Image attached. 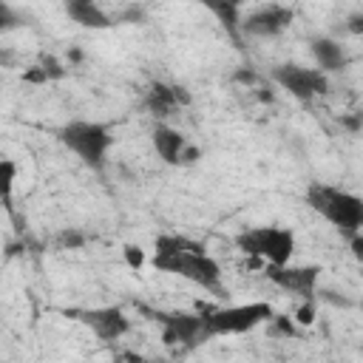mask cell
Here are the masks:
<instances>
[{
    "instance_id": "1",
    "label": "cell",
    "mask_w": 363,
    "mask_h": 363,
    "mask_svg": "<svg viewBox=\"0 0 363 363\" xmlns=\"http://www.w3.org/2000/svg\"><path fill=\"white\" fill-rule=\"evenodd\" d=\"M150 267L164 275L184 278L207 292H218L221 278H224L221 264L204 250V244H199L187 235H176V233H162L156 238Z\"/></svg>"
},
{
    "instance_id": "2",
    "label": "cell",
    "mask_w": 363,
    "mask_h": 363,
    "mask_svg": "<svg viewBox=\"0 0 363 363\" xmlns=\"http://www.w3.org/2000/svg\"><path fill=\"white\" fill-rule=\"evenodd\" d=\"M306 201H309V207L315 213H320L346 238H352V235H357L363 230V199L357 193L312 182L306 187Z\"/></svg>"
},
{
    "instance_id": "3",
    "label": "cell",
    "mask_w": 363,
    "mask_h": 363,
    "mask_svg": "<svg viewBox=\"0 0 363 363\" xmlns=\"http://www.w3.org/2000/svg\"><path fill=\"white\" fill-rule=\"evenodd\" d=\"M57 139L91 170H102L108 162V150L113 147L111 128L96 119H71L57 130Z\"/></svg>"
},
{
    "instance_id": "4",
    "label": "cell",
    "mask_w": 363,
    "mask_h": 363,
    "mask_svg": "<svg viewBox=\"0 0 363 363\" xmlns=\"http://www.w3.org/2000/svg\"><path fill=\"white\" fill-rule=\"evenodd\" d=\"M201 320L210 337H230V335H247L258 326H264L275 309L267 301H247V303H227V306H201Z\"/></svg>"
},
{
    "instance_id": "5",
    "label": "cell",
    "mask_w": 363,
    "mask_h": 363,
    "mask_svg": "<svg viewBox=\"0 0 363 363\" xmlns=\"http://www.w3.org/2000/svg\"><path fill=\"white\" fill-rule=\"evenodd\" d=\"M235 244L241 252L264 261L267 267L289 264L295 255V233L281 224H264V227H247L235 235Z\"/></svg>"
},
{
    "instance_id": "6",
    "label": "cell",
    "mask_w": 363,
    "mask_h": 363,
    "mask_svg": "<svg viewBox=\"0 0 363 363\" xmlns=\"http://www.w3.org/2000/svg\"><path fill=\"white\" fill-rule=\"evenodd\" d=\"M272 82L281 85L289 96L301 102H312L323 94H329V74H323L315 65H298V62H281L269 71Z\"/></svg>"
},
{
    "instance_id": "7",
    "label": "cell",
    "mask_w": 363,
    "mask_h": 363,
    "mask_svg": "<svg viewBox=\"0 0 363 363\" xmlns=\"http://www.w3.org/2000/svg\"><path fill=\"white\" fill-rule=\"evenodd\" d=\"M159 326H162V340L167 346H199L204 340H210L201 312H159L156 315Z\"/></svg>"
},
{
    "instance_id": "8",
    "label": "cell",
    "mask_w": 363,
    "mask_h": 363,
    "mask_svg": "<svg viewBox=\"0 0 363 363\" xmlns=\"http://www.w3.org/2000/svg\"><path fill=\"white\" fill-rule=\"evenodd\" d=\"M267 278L281 286L289 295L298 298H318V281H320V267L315 264H275L267 267Z\"/></svg>"
},
{
    "instance_id": "9",
    "label": "cell",
    "mask_w": 363,
    "mask_h": 363,
    "mask_svg": "<svg viewBox=\"0 0 363 363\" xmlns=\"http://www.w3.org/2000/svg\"><path fill=\"white\" fill-rule=\"evenodd\" d=\"M295 20V11L289 6H281V3H269V6H261L250 14L241 17L238 23V31L247 34V37H261V40H269V37H278L284 34Z\"/></svg>"
},
{
    "instance_id": "10",
    "label": "cell",
    "mask_w": 363,
    "mask_h": 363,
    "mask_svg": "<svg viewBox=\"0 0 363 363\" xmlns=\"http://www.w3.org/2000/svg\"><path fill=\"white\" fill-rule=\"evenodd\" d=\"M79 320L105 343L111 340H119L122 335L130 332V318L125 315V309L119 306H94V309H82L77 312Z\"/></svg>"
},
{
    "instance_id": "11",
    "label": "cell",
    "mask_w": 363,
    "mask_h": 363,
    "mask_svg": "<svg viewBox=\"0 0 363 363\" xmlns=\"http://www.w3.org/2000/svg\"><path fill=\"white\" fill-rule=\"evenodd\" d=\"M187 142L190 139L179 128H173L170 122H156V128L150 130V145H153L156 156L164 164H170V167H179L182 164V153H184Z\"/></svg>"
},
{
    "instance_id": "12",
    "label": "cell",
    "mask_w": 363,
    "mask_h": 363,
    "mask_svg": "<svg viewBox=\"0 0 363 363\" xmlns=\"http://www.w3.org/2000/svg\"><path fill=\"white\" fill-rule=\"evenodd\" d=\"M190 94L179 85H167V82H153L147 96H145V108L150 111V116H156L159 122H167V116H173V111L179 105H187Z\"/></svg>"
},
{
    "instance_id": "13",
    "label": "cell",
    "mask_w": 363,
    "mask_h": 363,
    "mask_svg": "<svg viewBox=\"0 0 363 363\" xmlns=\"http://www.w3.org/2000/svg\"><path fill=\"white\" fill-rule=\"evenodd\" d=\"M65 14L71 23L91 28V31H105L113 26L111 14L99 6V0H65Z\"/></svg>"
},
{
    "instance_id": "14",
    "label": "cell",
    "mask_w": 363,
    "mask_h": 363,
    "mask_svg": "<svg viewBox=\"0 0 363 363\" xmlns=\"http://www.w3.org/2000/svg\"><path fill=\"white\" fill-rule=\"evenodd\" d=\"M309 54L315 60V68H320L323 74H335V71H343L349 65L346 48L337 40H332V37H315V40H309Z\"/></svg>"
},
{
    "instance_id": "15",
    "label": "cell",
    "mask_w": 363,
    "mask_h": 363,
    "mask_svg": "<svg viewBox=\"0 0 363 363\" xmlns=\"http://www.w3.org/2000/svg\"><path fill=\"white\" fill-rule=\"evenodd\" d=\"M199 6H204L233 37L238 34V23H241V6L247 0H196Z\"/></svg>"
},
{
    "instance_id": "16",
    "label": "cell",
    "mask_w": 363,
    "mask_h": 363,
    "mask_svg": "<svg viewBox=\"0 0 363 363\" xmlns=\"http://www.w3.org/2000/svg\"><path fill=\"white\" fill-rule=\"evenodd\" d=\"M14 184H17V162L0 156V204L9 213L14 210Z\"/></svg>"
},
{
    "instance_id": "17",
    "label": "cell",
    "mask_w": 363,
    "mask_h": 363,
    "mask_svg": "<svg viewBox=\"0 0 363 363\" xmlns=\"http://www.w3.org/2000/svg\"><path fill=\"white\" fill-rule=\"evenodd\" d=\"M318 315V298H298V306H295V315L292 320L301 323V326H309Z\"/></svg>"
},
{
    "instance_id": "18",
    "label": "cell",
    "mask_w": 363,
    "mask_h": 363,
    "mask_svg": "<svg viewBox=\"0 0 363 363\" xmlns=\"http://www.w3.org/2000/svg\"><path fill=\"white\" fill-rule=\"evenodd\" d=\"M23 20H20V14L6 3V0H0V34H6V31H14L17 26H20Z\"/></svg>"
},
{
    "instance_id": "19",
    "label": "cell",
    "mask_w": 363,
    "mask_h": 363,
    "mask_svg": "<svg viewBox=\"0 0 363 363\" xmlns=\"http://www.w3.org/2000/svg\"><path fill=\"white\" fill-rule=\"evenodd\" d=\"M122 252H125V261H128V267H130V269H136V272H139V269L147 264V258H145V250H142V247L125 244V250H122Z\"/></svg>"
},
{
    "instance_id": "20",
    "label": "cell",
    "mask_w": 363,
    "mask_h": 363,
    "mask_svg": "<svg viewBox=\"0 0 363 363\" xmlns=\"http://www.w3.org/2000/svg\"><path fill=\"white\" fill-rule=\"evenodd\" d=\"M40 65H43V71H45V77H48V82H51V79H62V77H65V68H62L54 57H45Z\"/></svg>"
},
{
    "instance_id": "21",
    "label": "cell",
    "mask_w": 363,
    "mask_h": 363,
    "mask_svg": "<svg viewBox=\"0 0 363 363\" xmlns=\"http://www.w3.org/2000/svg\"><path fill=\"white\" fill-rule=\"evenodd\" d=\"M60 244L68 247V250L71 247H82L85 244V235L82 233H74V230H65V233H60Z\"/></svg>"
},
{
    "instance_id": "22",
    "label": "cell",
    "mask_w": 363,
    "mask_h": 363,
    "mask_svg": "<svg viewBox=\"0 0 363 363\" xmlns=\"http://www.w3.org/2000/svg\"><path fill=\"white\" fill-rule=\"evenodd\" d=\"M23 79H26V82H37V85H45V82H48V77H45L43 65H34L31 71H26V74H23Z\"/></svg>"
},
{
    "instance_id": "23",
    "label": "cell",
    "mask_w": 363,
    "mask_h": 363,
    "mask_svg": "<svg viewBox=\"0 0 363 363\" xmlns=\"http://www.w3.org/2000/svg\"><path fill=\"white\" fill-rule=\"evenodd\" d=\"M352 31H360V14H352Z\"/></svg>"
}]
</instances>
